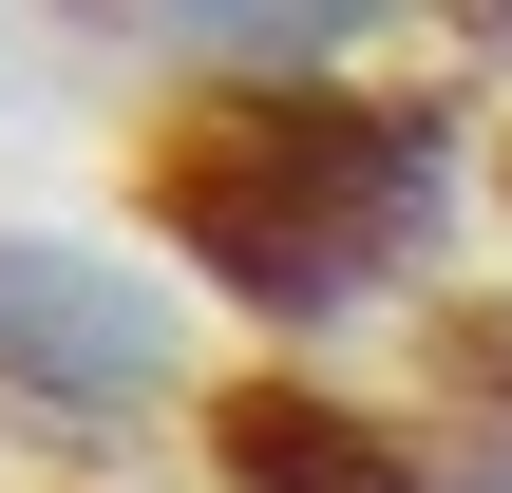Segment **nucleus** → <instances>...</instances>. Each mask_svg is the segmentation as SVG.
Returning a JSON list of instances; mask_svg holds the SVG:
<instances>
[{"instance_id": "6", "label": "nucleus", "mask_w": 512, "mask_h": 493, "mask_svg": "<svg viewBox=\"0 0 512 493\" xmlns=\"http://www.w3.org/2000/svg\"><path fill=\"white\" fill-rule=\"evenodd\" d=\"M494 209H512V171H494Z\"/></svg>"}, {"instance_id": "1", "label": "nucleus", "mask_w": 512, "mask_h": 493, "mask_svg": "<svg viewBox=\"0 0 512 493\" xmlns=\"http://www.w3.org/2000/svg\"><path fill=\"white\" fill-rule=\"evenodd\" d=\"M133 209H152V247L209 304H247V323H361L456 228V114L361 95V76H209L133 152Z\"/></svg>"}, {"instance_id": "2", "label": "nucleus", "mask_w": 512, "mask_h": 493, "mask_svg": "<svg viewBox=\"0 0 512 493\" xmlns=\"http://www.w3.org/2000/svg\"><path fill=\"white\" fill-rule=\"evenodd\" d=\"M171 361H190V342H171V304H152L133 266L0 228V399H38V418H152Z\"/></svg>"}, {"instance_id": "3", "label": "nucleus", "mask_w": 512, "mask_h": 493, "mask_svg": "<svg viewBox=\"0 0 512 493\" xmlns=\"http://www.w3.org/2000/svg\"><path fill=\"white\" fill-rule=\"evenodd\" d=\"M209 475L228 493H456L399 418H361V399H323V380H228V399H209Z\"/></svg>"}, {"instance_id": "5", "label": "nucleus", "mask_w": 512, "mask_h": 493, "mask_svg": "<svg viewBox=\"0 0 512 493\" xmlns=\"http://www.w3.org/2000/svg\"><path fill=\"white\" fill-rule=\"evenodd\" d=\"M456 493H512V418H494V437H475V456H456Z\"/></svg>"}, {"instance_id": "4", "label": "nucleus", "mask_w": 512, "mask_h": 493, "mask_svg": "<svg viewBox=\"0 0 512 493\" xmlns=\"http://www.w3.org/2000/svg\"><path fill=\"white\" fill-rule=\"evenodd\" d=\"M95 19L171 38V57H209V76H342L399 0H95Z\"/></svg>"}]
</instances>
